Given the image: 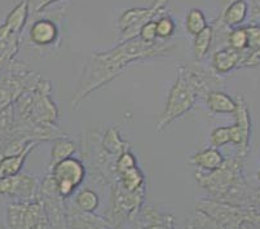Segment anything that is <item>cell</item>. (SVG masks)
<instances>
[{
  "mask_svg": "<svg viewBox=\"0 0 260 229\" xmlns=\"http://www.w3.org/2000/svg\"><path fill=\"white\" fill-rule=\"evenodd\" d=\"M176 46L169 40L145 43L140 38L119 42L115 47L103 52H93L84 65L77 88L70 100L72 110H77L88 96L119 77L136 61L171 55Z\"/></svg>",
  "mask_w": 260,
  "mask_h": 229,
  "instance_id": "6da1fadb",
  "label": "cell"
},
{
  "mask_svg": "<svg viewBox=\"0 0 260 229\" xmlns=\"http://www.w3.org/2000/svg\"><path fill=\"white\" fill-rule=\"evenodd\" d=\"M198 99H200V95L194 87L191 86L190 82L186 79V77L180 70H177L176 80L170 89L165 109L160 113L155 123V129L158 132L166 129L175 120L190 112Z\"/></svg>",
  "mask_w": 260,
  "mask_h": 229,
  "instance_id": "7a4b0ae2",
  "label": "cell"
},
{
  "mask_svg": "<svg viewBox=\"0 0 260 229\" xmlns=\"http://www.w3.org/2000/svg\"><path fill=\"white\" fill-rule=\"evenodd\" d=\"M170 0H153L149 7H138L124 11L118 18L119 42L139 38L141 27L149 21H154L163 16V12L169 6Z\"/></svg>",
  "mask_w": 260,
  "mask_h": 229,
  "instance_id": "3957f363",
  "label": "cell"
},
{
  "mask_svg": "<svg viewBox=\"0 0 260 229\" xmlns=\"http://www.w3.org/2000/svg\"><path fill=\"white\" fill-rule=\"evenodd\" d=\"M7 221L9 229H46L49 224L44 205L39 198L8 205Z\"/></svg>",
  "mask_w": 260,
  "mask_h": 229,
  "instance_id": "277c9868",
  "label": "cell"
},
{
  "mask_svg": "<svg viewBox=\"0 0 260 229\" xmlns=\"http://www.w3.org/2000/svg\"><path fill=\"white\" fill-rule=\"evenodd\" d=\"M86 172L83 162L74 157L60 160L51 167V176L62 198H69L79 188L86 178Z\"/></svg>",
  "mask_w": 260,
  "mask_h": 229,
  "instance_id": "5b68a950",
  "label": "cell"
},
{
  "mask_svg": "<svg viewBox=\"0 0 260 229\" xmlns=\"http://www.w3.org/2000/svg\"><path fill=\"white\" fill-rule=\"evenodd\" d=\"M198 210H202L214 218L217 223L220 224L223 229H240L243 223H247L250 218L251 209L235 206L225 202L212 200H202L196 205Z\"/></svg>",
  "mask_w": 260,
  "mask_h": 229,
  "instance_id": "8992f818",
  "label": "cell"
},
{
  "mask_svg": "<svg viewBox=\"0 0 260 229\" xmlns=\"http://www.w3.org/2000/svg\"><path fill=\"white\" fill-rule=\"evenodd\" d=\"M40 183L37 176L17 174L0 179V195L15 198L17 201H34L39 198Z\"/></svg>",
  "mask_w": 260,
  "mask_h": 229,
  "instance_id": "52a82bcc",
  "label": "cell"
},
{
  "mask_svg": "<svg viewBox=\"0 0 260 229\" xmlns=\"http://www.w3.org/2000/svg\"><path fill=\"white\" fill-rule=\"evenodd\" d=\"M60 30L57 23L49 18L37 20L29 30V39L37 47H49L57 42Z\"/></svg>",
  "mask_w": 260,
  "mask_h": 229,
  "instance_id": "ba28073f",
  "label": "cell"
},
{
  "mask_svg": "<svg viewBox=\"0 0 260 229\" xmlns=\"http://www.w3.org/2000/svg\"><path fill=\"white\" fill-rule=\"evenodd\" d=\"M242 52L225 47L216 49L212 55L211 65L217 75H226L236 69H241Z\"/></svg>",
  "mask_w": 260,
  "mask_h": 229,
  "instance_id": "9c48e42d",
  "label": "cell"
},
{
  "mask_svg": "<svg viewBox=\"0 0 260 229\" xmlns=\"http://www.w3.org/2000/svg\"><path fill=\"white\" fill-rule=\"evenodd\" d=\"M225 157L217 148L210 146L206 149L200 150L190 157V163L203 172H211L217 170L224 163Z\"/></svg>",
  "mask_w": 260,
  "mask_h": 229,
  "instance_id": "30bf717a",
  "label": "cell"
},
{
  "mask_svg": "<svg viewBox=\"0 0 260 229\" xmlns=\"http://www.w3.org/2000/svg\"><path fill=\"white\" fill-rule=\"evenodd\" d=\"M38 145H39V143H32L21 153L12 155H4V157L0 158V179H6L9 178V176H15V175L20 174L21 169H22L27 155H29Z\"/></svg>",
  "mask_w": 260,
  "mask_h": 229,
  "instance_id": "8fae6325",
  "label": "cell"
},
{
  "mask_svg": "<svg viewBox=\"0 0 260 229\" xmlns=\"http://www.w3.org/2000/svg\"><path fill=\"white\" fill-rule=\"evenodd\" d=\"M247 18H249V3L246 0H237L235 3L229 4L219 15V20L231 29L242 26Z\"/></svg>",
  "mask_w": 260,
  "mask_h": 229,
  "instance_id": "7c38bea8",
  "label": "cell"
},
{
  "mask_svg": "<svg viewBox=\"0 0 260 229\" xmlns=\"http://www.w3.org/2000/svg\"><path fill=\"white\" fill-rule=\"evenodd\" d=\"M206 105L212 114H233L237 108V101L225 92L215 89L206 96Z\"/></svg>",
  "mask_w": 260,
  "mask_h": 229,
  "instance_id": "4fadbf2b",
  "label": "cell"
},
{
  "mask_svg": "<svg viewBox=\"0 0 260 229\" xmlns=\"http://www.w3.org/2000/svg\"><path fill=\"white\" fill-rule=\"evenodd\" d=\"M141 229H175L174 218L162 214L154 207H146L141 211Z\"/></svg>",
  "mask_w": 260,
  "mask_h": 229,
  "instance_id": "5bb4252c",
  "label": "cell"
},
{
  "mask_svg": "<svg viewBox=\"0 0 260 229\" xmlns=\"http://www.w3.org/2000/svg\"><path fill=\"white\" fill-rule=\"evenodd\" d=\"M30 6L27 0H21L20 3L16 4L12 11L9 12L8 16H7L6 21H4V25L11 30L13 34L21 35L22 30L25 29L27 20H29L30 16Z\"/></svg>",
  "mask_w": 260,
  "mask_h": 229,
  "instance_id": "9a60e30c",
  "label": "cell"
},
{
  "mask_svg": "<svg viewBox=\"0 0 260 229\" xmlns=\"http://www.w3.org/2000/svg\"><path fill=\"white\" fill-rule=\"evenodd\" d=\"M101 146L115 159L122 153L129 150L128 143L126 140H123L119 131L115 127H110V128L106 129L105 134L103 135V139H101Z\"/></svg>",
  "mask_w": 260,
  "mask_h": 229,
  "instance_id": "2e32d148",
  "label": "cell"
},
{
  "mask_svg": "<svg viewBox=\"0 0 260 229\" xmlns=\"http://www.w3.org/2000/svg\"><path fill=\"white\" fill-rule=\"evenodd\" d=\"M214 27L209 25L206 29H203L200 34L194 37V43H193V52H194V60L197 62L205 60L209 55L214 43Z\"/></svg>",
  "mask_w": 260,
  "mask_h": 229,
  "instance_id": "e0dca14e",
  "label": "cell"
},
{
  "mask_svg": "<svg viewBox=\"0 0 260 229\" xmlns=\"http://www.w3.org/2000/svg\"><path fill=\"white\" fill-rule=\"evenodd\" d=\"M118 180H119L120 186L127 192H138L145 188V178L139 166L118 175Z\"/></svg>",
  "mask_w": 260,
  "mask_h": 229,
  "instance_id": "ac0fdd59",
  "label": "cell"
},
{
  "mask_svg": "<svg viewBox=\"0 0 260 229\" xmlns=\"http://www.w3.org/2000/svg\"><path fill=\"white\" fill-rule=\"evenodd\" d=\"M75 152H77V145L68 136L54 139L53 146L51 149V163L54 165L66 158L73 157Z\"/></svg>",
  "mask_w": 260,
  "mask_h": 229,
  "instance_id": "d6986e66",
  "label": "cell"
},
{
  "mask_svg": "<svg viewBox=\"0 0 260 229\" xmlns=\"http://www.w3.org/2000/svg\"><path fill=\"white\" fill-rule=\"evenodd\" d=\"M185 229H223L220 224L202 210L196 211L185 219Z\"/></svg>",
  "mask_w": 260,
  "mask_h": 229,
  "instance_id": "ffe728a7",
  "label": "cell"
},
{
  "mask_svg": "<svg viewBox=\"0 0 260 229\" xmlns=\"http://www.w3.org/2000/svg\"><path fill=\"white\" fill-rule=\"evenodd\" d=\"M74 205L79 211L92 214L100 206V198H99L98 193L94 190L86 188V189H82L80 192H78V194L75 195Z\"/></svg>",
  "mask_w": 260,
  "mask_h": 229,
  "instance_id": "44dd1931",
  "label": "cell"
},
{
  "mask_svg": "<svg viewBox=\"0 0 260 229\" xmlns=\"http://www.w3.org/2000/svg\"><path fill=\"white\" fill-rule=\"evenodd\" d=\"M207 26L209 25H207L206 16H205L202 9L200 8L189 9V12L186 13V17H185V29L189 35L196 37V35L200 34L203 29H206Z\"/></svg>",
  "mask_w": 260,
  "mask_h": 229,
  "instance_id": "7402d4cb",
  "label": "cell"
},
{
  "mask_svg": "<svg viewBox=\"0 0 260 229\" xmlns=\"http://www.w3.org/2000/svg\"><path fill=\"white\" fill-rule=\"evenodd\" d=\"M228 47L240 52L247 48V32H246L245 26L231 30L228 35Z\"/></svg>",
  "mask_w": 260,
  "mask_h": 229,
  "instance_id": "603a6c76",
  "label": "cell"
},
{
  "mask_svg": "<svg viewBox=\"0 0 260 229\" xmlns=\"http://www.w3.org/2000/svg\"><path fill=\"white\" fill-rule=\"evenodd\" d=\"M157 22V35L159 40H169L176 31V23L170 16L163 15L155 20Z\"/></svg>",
  "mask_w": 260,
  "mask_h": 229,
  "instance_id": "cb8c5ba5",
  "label": "cell"
},
{
  "mask_svg": "<svg viewBox=\"0 0 260 229\" xmlns=\"http://www.w3.org/2000/svg\"><path fill=\"white\" fill-rule=\"evenodd\" d=\"M245 29L247 32V48L245 51L260 55V25L249 23Z\"/></svg>",
  "mask_w": 260,
  "mask_h": 229,
  "instance_id": "d4e9b609",
  "label": "cell"
},
{
  "mask_svg": "<svg viewBox=\"0 0 260 229\" xmlns=\"http://www.w3.org/2000/svg\"><path fill=\"white\" fill-rule=\"evenodd\" d=\"M136 166H138L136 157H135L129 150H126V152L122 153V154L117 158V162H115V171H117V175H119L122 174V172L127 171V170L134 169V167Z\"/></svg>",
  "mask_w": 260,
  "mask_h": 229,
  "instance_id": "484cf974",
  "label": "cell"
},
{
  "mask_svg": "<svg viewBox=\"0 0 260 229\" xmlns=\"http://www.w3.org/2000/svg\"><path fill=\"white\" fill-rule=\"evenodd\" d=\"M139 38L145 43H155L158 42V35H157V22L154 21H149L148 23L141 27L140 32H139Z\"/></svg>",
  "mask_w": 260,
  "mask_h": 229,
  "instance_id": "4316f807",
  "label": "cell"
},
{
  "mask_svg": "<svg viewBox=\"0 0 260 229\" xmlns=\"http://www.w3.org/2000/svg\"><path fill=\"white\" fill-rule=\"evenodd\" d=\"M249 20L250 23L260 25V0H250Z\"/></svg>",
  "mask_w": 260,
  "mask_h": 229,
  "instance_id": "83f0119b",
  "label": "cell"
},
{
  "mask_svg": "<svg viewBox=\"0 0 260 229\" xmlns=\"http://www.w3.org/2000/svg\"><path fill=\"white\" fill-rule=\"evenodd\" d=\"M29 2V6H30V12L34 13V15H38L42 12L44 6V2L46 0H27Z\"/></svg>",
  "mask_w": 260,
  "mask_h": 229,
  "instance_id": "f1b7e54d",
  "label": "cell"
},
{
  "mask_svg": "<svg viewBox=\"0 0 260 229\" xmlns=\"http://www.w3.org/2000/svg\"><path fill=\"white\" fill-rule=\"evenodd\" d=\"M237 0H219V8H220V13L229 6V4L235 3Z\"/></svg>",
  "mask_w": 260,
  "mask_h": 229,
  "instance_id": "f546056e",
  "label": "cell"
},
{
  "mask_svg": "<svg viewBox=\"0 0 260 229\" xmlns=\"http://www.w3.org/2000/svg\"><path fill=\"white\" fill-rule=\"evenodd\" d=\"M240 229H260L259 226L254 225V224H250V223H243L242 225H241Z\"/></svg>",
  "mask_w": 260,
  "mask_h": 229,
  "instance_id": "4dcf8cb0",
  "label": "cell"
},
{
  "mask_svg": "<svg viewBox=\"0 0 260 229\" xmlns=\"http://www.w3.org/2000/svg\"><path fill=\"white\" fill-rule=\"evenodd\" d=\"M57 2H61V0H46V2H44L43 9L48 8L49 6H52V4H53V3H57ZM43 9H42V11H43Z\"/></svg>",
  "mask_w": 260,
  "mask_h": 229,
  "instance_id": "1f68e13d",
  "label": "cell"
},
{
  "mask_svg": "<svg viewBox=\"0 0 260 229\" xmlns=\"http://www.w3.org/2000/svg\"><path fill=\"white\" fill-rule=\"evenodd\" d=\"M257 179H259V181H260V171L257 172Z\"/></svg>",
  "mask_w": 260,
  "mask_h": 229,
  "instance_id": "d6a6232c",
  "label": "cell"
}]
</instances>
